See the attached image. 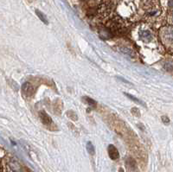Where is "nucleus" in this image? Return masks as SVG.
<instances>
[{"label":"nucleus","instance_id":"ddd939ff","mask_svg":"<svg viewBox=\"0 0 173 172\" xmlns=\"http://www.w3.org/2000/svg\"><path fill=\"white\" fill-rule=\"evenodd\" d=\"M141 37L143 39H151V34L149 31H143L141 32Z\"/></svg>","mask_w":173,"mask_h":172},{"label":"nucleus","instance_id":"6e6552de","mask_svg":"<svg viewBox=\"0 0 173 172\" xmlns=\"http://www.w3.org/2000/svg\"><path fill=\"white\" fill-rule=\"evenodd\" d=\"M36 14L37 15V17L41 19V21H42L45 24H48V23H49V21H48V19H47V17H46L45 15L42 13V11L38 10H36Z\"/></svg>","mask_w":173,"mask_h":172},{"label":"nucleus","instance_id":"39448f33","mask_svg":"<svg viewBox=\"0 0 173 172\" xmlns=\"http://www.w3.org/2000/svg\"><path fill=\"white\" fill-rule=\"evenodd\" d=\"M39 117L41 119L42 123L45 126H50L52 124V118H50V116L44 112V111H42L39 113Z\"/></svg>","mask_w":173,"mask_h":172},{"label":"nucleus","instance_id":"4468645a","mask_svg":"<svg viewBox=\"0 0 173 172\" xmlns=\"http://www.w3.org/2000/svg\"><path fill=\"white\" fill-rule=\"evenodd\" d=\"M131 113H132V115H134L135 117H140V112L139 110L136 107H133V108L131 110Z\"/></svg>","mask_w":173,"mask_h":172},{"label":"nucleus","instance_id":"f03ea898","mask_svg":"<svg viewBox=\"0 0 173 172\" xmlns=\"http://www.w3.org/2000/svg\"><path fill=\"white\" fill-rule=\"evenodd\" d=\"M22 93H23V94L24 96H26V97H31L32 95L34 94V86H32L30 83H29V82H25L24 84H23V86H22Z\"/></svg>","mask_w":173,"mask_h":172},{"label":"nucleus","instance_id":"1a4fd4ad","mask_svg":"<svg viewBox=\"0 0 173 172\" xmlns=\"http://www.w3.org/2000/svg\"><path fill=\"white\" fill-rule=\"evenodd\" d=\"M86 150H87V152L89 153L90 155H95V146L93 145L91 142H87L86 143Z\"/></svg>","mask_w":173,"mask_h":172},{"label":"nucleus","instance_id":"2eb2a0df","mask_svg":"<svg viewBox=\"0 0 173 172\" xmlns=\"http://www.w3.org/2000/svg\"><path fill=\"white\" fill-rule=\"evenodd\" d=\"M162 121H163L164 124H169V122H170V119L168 118V117H166V116H163V117H162Z\"/></svg>","mask_w":173,"mask_h":172},{"label":"nucleus","instance_id":"0eeeda50","mask_svg":"<svg viewBox=\"0 0 173 172\" xmlns=\"http://www.w3.org/2000/svg\"><path fill=\"white\" fill-rule=\"evenodd\" d=\"M119 50H121V52H123L124 54H127L129 56H131V57H134L135 56V53H134V51H132L131 49H128L127 47H120L119 48Z\"/></svg>","mask_w":173,"mask_h":172},{"label":"nucleus","instance_id":"423d86ee","mask_svg":"<svg viewBox=\"0 0 173 172\" xmlns=\"http://www.w3.org/2000/svg\"><path fill=\"white\" fill-rule=\"evenodd\" d=\"M127 165L128 169L131 170H136V162H135V160H133V159L131 158H128L127 159Z\"/></svg>","mask_w":173,"mask_h":172},{"label":"nucleus","instance_id":"f8f14e48","mask_svg":"<svg viewBox=\"0 0 173 172\" xmlns=\"http://www.w3.org/2000/svg\"><path fill=\"white\" fill-rule=\"evenodd\" d=\"M67 115H68V118H72L73 120H77L78 118L77 116H76V113L73 112V111H68V113H67Z\"/></svg>","mask_w":173,"mask_h":172},{"label":"nucleus","instance_id":"9b49d317","mask_svg":"<svg viewBox=\"0 0 173 172\" xmlns=\"http://www.w3.org/2000/svg\"><path fill=\"white\" fill-rule=\"evenodd\" d=\"M83 100H86L85 102H86V103H87V104L89 105L90 106H92L93 108H95V107L96 106L95 101L94 100H92L91 98H88V97H83Z\"/></svg>","mask_w":173,"mask_h":172},{"label":"nucleus","instance_id":"9d476101","mask_svg":"<svg viewBox=\"0 0 173 172\" xmlns=\"http://www.w3.org/2000/svg\"><path fill=\"white\" fill-rule=\"evenodd\" d=\"M125 95H126L127 97H128V98H129L130 100H132V101H134L135 103H138V104L141 105V106H146V104H144V103L142 102L141 100H139V99H138V98H136V97H134V96H132V95L129 94H127V93H125Z\"/></svg>","mask_w":173,"mask_h":172},{"label":"nucleus","instance_id":"f257e3e1","mask_svg":"<svg viewBox=\"0 0 173 172\" xmlns=\"http://www.w3.org/2000/svg\"><path fill=\"white\" fill-rule=\"evenodd\" d=\"M161 40L164 45H173V28L166 27L160 30Z\"/></svg>","mask_w":173,"mask_h":172},{"label":"nucleus","instance_id":"20e7f679","mask_svg":"<svg viewBox=\"0 0 173 172\" xmlns=\"http://www.w3.org/2000/svg\"><path fill=\"white\" fill-rule=\"evenodd\" d=\"M10 169L13 172H22L23 171V167L20 163L16 161V160H10L8 163Z\"/></svg>","mask_w":173,"mask_h":172},{"label":"nucleus","instance_id":"7ed1b4c3","mask_svg":"<svg viewBox=\"0 0 173 172\" xmlns=\"http://www.w3.org/2000/svg\"><path fill=\"white\" fill-rule=\"evenodd\" d=\"M107 151H108V155H109L110 158L112 159V160H117V159H119V150L114 145H108Z\"/></svg>","mask_w":173,"mask_h":172}]
</instances>
